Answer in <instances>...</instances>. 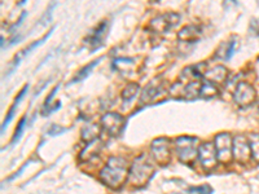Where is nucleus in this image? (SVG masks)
Here are the masks:
<instances>
[{"label":"nucleus","mask_w":259,"mask_h":194,"mask_svg":"<svg viewBox=\"0 0 259 194\" xmlns=\"http://www.w3.org/2000/svg\"><path fill=\"white\" fill-rule=\"evenodd\" d=\"M128 162L122 157H110L105 167L100 172V180L110 189H121L128 180Z\"/></svg>","instance_id":"nucleus-1"},{"label":"nucleus","mask_w":259,"mask_h":194,"mask_svg":"<svg viewBox=\"0 0 259 194\" xmlns=\"http://www.w3.org/2000/svg\"><path fill=\"white\" fill-rule=\"evenodd\" d=\"M154 172H156V168H154L153 163H152V161H150V158L147 154H142V156L136 157L131 167H130V184L135 186V188H142V186L147 185L148 182H149Z\"/></svg>","instance_id":"nucleus-2"},{"label":"nucleus","mask_w":259,"mask_h":194,"mask_svg":"<svg viewBox=\"0 0 259 194\" xmlns=\"http://www.w3.org/2000/svg\"><path fill=\"white\" fill-rule=\"evenodd\" d=\"M196 144L197 138L191 136H180L175 140V150L183 165L192 166L198 158V148Z\"/></svg>","instance_id":"nucleus-3"},{"label":"nucleus","mask_w":259,"mask_h":194,"mask_svg":"<svg viewBox=\"0 0 259 194\" xmlns=\"http://www.w3.org/2000/svg\"><path fill=\"white\" fill-rule=\"evenodd\" d=\"M215 150L221 163H230L233 159V137L228 132H221L214 138Z\"/></svg>","instance_id":"nucleus-4"},{"label":"nucleus","mask_w":259,"mask_h":194,"mask_svg":"<svg viewBox=\"0 0 259 194\" xmlns=\"http://www.w3.org/2000/svg\"><path fill=\"white\" fill-rule=\"evenodd\" d=\"M150 153L159 166H168L171 162V140L167 137L154 138L150 144Z\"/></svg>","instance_id":"nucleus-5"},{"label":"nucleus","mask_w":259,"mask_h":194,"mask_svg":"<svg viewBox=\"0 0 259 194\" xmlns=\"http://www.w3.org/2000/svg\"><path fill=\"white\" fill-rule=\"evenodd\" d=\"M180 18L182 17L178 13H163V15L157 16V17L150 21L149 27L152 31L157 32V34H166V32H168L179 25Z\"/></svg>","instance_id":"nucleus-6"},{"label":"nucleus","mask_w":259,"mask_h":194,"mask_svg":"<svg viewBox=\"0 0 259 194\" xmlns=\"http://www.w3.org/2000/svg\"><path fill=\"white\" fill-rule=\"evenodd\" d=\"M100 126L106 133L112 137H117L122 133L126 126V118L118 113H106L101 117Z\"/></svg>","instance_id":"nucleus-7"},{"label":"nucleus","mask_w":259,"mask_h":194,"mask_svg":"<svg viewBox=\"0 0 259 194\" xmlns=\"http://www.w3.org/2000/svg\"><path fill=\"white\" fill-rule=\"evenodd\" d=\"M256 91L253 85L247 82H240L236 85L235 92H233V101L239 106H250L255 103Z\"/></svg>","instance_id":"nucleus-8"},{"label":"nucleus","mask_w":259,"mask_h":194,"mask_svg":"<svg viewBox=\"0 0 259 194\" xmlns=\"http://www.w3.org/2000/svg\"><path fill=\"white\" fill-rule=\"evenodd\" d=\"M198 159L205 171H212L215 170L217 165H218V156H217V150H215V145L212 142H202L198 147Z\"/></svg>","instance_id":"nucleus-9"},{"label":"nucleus","mask_w":259,"mask_h":194,"mask_svg":"<svg viewBox=\"0 0 259 194\" xmlns=\"http://www.w3.org/2000/svg\"><path fill=\"white\" fill-rule=\"evenodd\" d=\"M251 157L250 145L247 138L244 136H236L233 137V159L241 165H245Z\"/></svg>","instance_id":"nucleus-10"},{"label":"nucleus","mask_w":259,"mask_h":194,"mask_svg":"<svg viewBox=\"0 0 259 194\" xmlns=\"http://www.w3.org/2000/svg\"><path fill=\"white\" fill-rule=\"evenodd\" d=\"M108 31H109V24L104 21L103 24H100L94 31L87 36L85 41H89L87 44L95 50V48H99L104 44V41H105L106 35H108Z\"/></svg>","instance_id":"nucleus-11"},{"label":"nucleus","mask_w":259,"mask_h":194,"mask_svg":"<svg viewBox=\"0 0 259 194\" xmlns=\"http://www.w3.org/2000/svg\"><path fill=\"white\" fill-rule=\"evenodd\" d=\"M228 77H230L228 70H227L226 66H222V65H218V66H215V68L210 69V70H206L205 71V75H203L205 80H207V82L212 83L215 85L227 83Z\"/></svg>","instance_id":"nucleus-12"},{"label":"nucleus","mask_w":259,"mask_h":194,"mask_svg":"<svg viewBox=\"0 0 259 194\" xmlns=\"http://www.w3.org/2000/svg\"><path fill=\"white\" fill-rule=\"evenodd\" d=\"M202 36V30L196 25H188L184 26L178 32V39L182 41H197Z\"/></svg>","instance_id":"nucleus-13"},{"label":"nucleus","mask_w":259,"mask_h":194,"mask_svg":"<svg viewBox=\"0 0 259 194\" xmlns=\"http://www.w3.org/2000/svg\"><path fill=\"white\" fill-rule=\"evenodd\" d=\"M161 87H162V84H161V82H159V78H156L154 80H152V82L148 83L147 87L143 89L142 97H140V103L142 104L150 103V101L153 100L154 97L158 94Z\"/></svg>","instance_id":"nucleus-14"},{"label":"nucleus","mask_w":259,"mask_h":194,"mask_svg":"<svg viewBox=\"0 0 259 194\" xmlns=\"http://www.w3.org/2000/svg\"><path fill=\"white\" fill-rule=\"evenodd\" d=\"M101 128L103 127L99 126V124H87V126H84L82 128V131H80V136H82V140L83 141H85L87 144H90V142H94L96 141L97 137L100 136L101 133Z\"/></svg>","instance_id":"nucleus-15"},{"label":"nucleus","mask_w":259,"mask_h":194,"mask_svg":"<svg viewBox=\"0 0 259 194\" xmlns=\"http://www.w3.org/2000/svg\"><path fill=\"white\" fill-rule=\"evenodd\" d=\"M52 31H53V29L51 30L50 32H48L47 35H45V36H43V38H41V39H39V40L34 41V43H32V44H30L29 47H27V48H25V50H22V51H21V52H18V55H17V56L15 57V60H13V62H12V66H11V71H9V73H12V71H13V69H15L16 66H17V65H18V62H20L21 60L24 59L25 56H27V55H29V52H31L32 50H35V48H36V47H39V45H40L41 43H43V41H45V40H47V39L50 38L51 32H52Z\"/></svg>","instance_id":"nucleus-16"},{"label":"nucleus","mask_w":259,"mask_h":194,"mask_svg":"<svg viewBox=\"0 0 259 194\" xmlns=\"http://www.w3.org/2000/svg\"><path fill=\"white\" fill-rule=\"evenodd\" d=\"M27 89H29V85H25L24 88L21 89L20 93H18V96L16 97V100H15V103H13L12 108H11V109L8 110V113H7L6 121L3 122V126H2V133L4 132V129L7 128V126H8L9 123H11V121H12V118H13V115H15L16 109H17L18 104H20V101L22 100V99H24V96H25V93H26V92H27Z\"/></svg>","instance_id":"nucleus-17"},{"label":"nucleus","mask_w":259,"mask_h":194,"mask_svg":"<svg viewBox=\"0 0 259 194\" xmlns=\"http://www.w3.org/2000/svg\"><path fill=\"white\" fill-rule=\"evenodd\" d=\"M100 149L101 142L99 141V140H96V141L94 142H90V144H87V147L83 149L82 153H80V159H82V161H87V159L94 158V157H96L97 154H99Z\"/></svg>","instance_id":"nucleus-18"},{"label":"nucleus","mask_w":259,"mask_h":194,"mask_svg":"<svg viewBox=\"0 0 259 194\" xmlns=\"http://www.w3.org/2000/svg\"><path fill=\"white\" fill-rule=\"evenodd\" d=\"M235 47H236V41L232 40V41H228V43H223V44L221 45V48H219L218 51H217V55H215V57L217 59H221V60H230L231 57H232L233 52H235Z\"/></svg>","instance_id":"nucleus-19"},{"label":"nucleus","mask_w":259,"mask_h":194,"mask_svg":"<svg viewBox=\"0 0 259 194\" xmlns=\"http://www.w3.org/2000/svg\"><path fill=\"white\" fill-rule=\"evenodd\" d=\"M218 94H219V89L217 85L207 82V80L202 82V84H201V89H200V97L209 100V99H212V97H217Z\"/></svg>","instance_id":"nucleus-20"},{"label":"nucleus","mask_w":259,"mask_h":194,"mask_svg":"<svg viewBox=\"0 0 259 194\" xmlns=\"http://www.w3.org/2000/svg\"><path fill=\"white\" fill-rule=\"evenodd\" d=\"M139 91H140V87H139V84H136V83H130V84H127L121 93L123 104L131 103V101L136 97V94L139 93Z\"/></svg>","instance_id":"nucleus-21"},{"label":"nucleus","mask_w":259,"mask_h":194,"mask_svg":"<svg viewBox=\"0 0 259 194\" xmlns=\"http://www.w3.org/2000/svg\"><path fill=\"white\" fill-rule=\"evenodd\" d=\"M201 84H202V83L200 82H191L186 85V88H184V96H186L187 100H194L196 97L200 96Z\"/></svg>","instance_id":"nucleus-22"},{"label":"nucleus","mask_w":259,"mask_h":194,"mask_svg":"<svg viewBox=\"0 0 259 194\" xmlns=\"http://www.w3.org/2000/svg\"><path fill=\"white\" fill-rule=\"evenodd\" d=\"M247 141L250 145L251 150V158L259 163V133H250L247 137Z\"/></svg>","instance_id":"nucleus-23"},{"label":"nucleus","mask_w":259,"mask_h":194,"mask_svg":"<svg viewBox=\"0 0 259 194\" xmlns=\"http://www.w3.org/2000/svg\"><path fill=\"white\" fill-rule=\"evenodd\" d=\"M101 60H103V59L95 60V61H92L91 64H90V65H85L84 68H83V69H80V70L78 71V73H77V75H75V77H74L73 82H80V80H83V79H84V78H87V77H89L90 74H91V71L94 70V68H95V66H96V65L99 64V62H100Z\"/></svg>","instance_id":"nucleus-24"},{"label":"nucleus","mask_w":259,"mask_h":194,"mask_svg":"<svg viewBox=\"0 0 259 194\" xmlns=\"http://www.w3.org/2000/svg\"><path fill=\"white\" fill-rule=\"evenodd\" d=\"M25 126H26V117H22L21 118V121L18 122L17 128H16L15 136H13L12 138V144H15V142H17L18 140H20V137L22 136V132H24Z\"/></svg>","instance_id":"nucleus-25"},{"label":"nucleus","mask_w":259,"mask_h":194,"mask_svg":"<svg viewBox=\"0 0 259 194\" xmlns=\"http://www.w3.org/2000/svg\"><path fill=\"white\" fill-rule=\"evenodd\" d=\"M133 65H134V60L131 59H117L114 61V66L119 71H123L124 68L130 69V66H133Z\"/></svg>","instance_id":"nucleus-26"},{"label":"nucleus","mask_w":259,"mask_h":194,"mask_svg":"<svg viewBox=\"0 0 259 194\" xmlns=\"http://www.w3.org/2000/svg\"><path fill=\"white\" fill-rule=\"evenodd\" d=\"M57 91H59V85H57V87H55V88L52 89V92H51V93H50L48 99H47V100H46L45 109H48V108H50V106H51V101H52L53 99H55V93H56Z\"/></svg>","instance_id":"nucleus-27"}]
</instances>
